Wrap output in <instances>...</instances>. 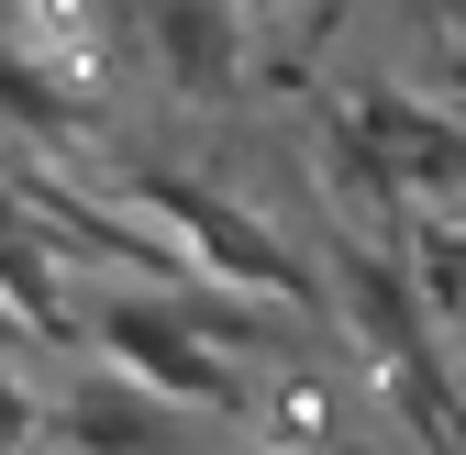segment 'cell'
Instances as JSON below:
<instances>
[{
	"label": "cell",
	"mask_w": 466,
	"mask_h": 455,
	"mask_svg": "<svg viewBox=\"0 0 466 455\" xmlns=\"http://www.w3.org/2000/svg\"><path fill=\"white\" fill-rule=\"evenodd\" d=\"M300 455H367V444H300Z\"/></svg>",
	"instance_id": "7c38bea8"
},
{
	"label": "cell",
	"mask_w": 466,
	"mask_h": 455,
	"mask_svg": "<svg viewBox=\"0 0 466 455\" xmlns=\"http://www.w3.org/2000/svg\"><path fill=\"white\" fill-rule=\"evenodd\" d=\"M455 333H466V322H455Z\"/></svg>",
	"instance_id": "4fadbf2b"
},
{
	"label": "cell",
	"mask_w": 466,
	"mask_h": 455,
	"mask_svg": "<svg viewBox=\"0 0 466 455\" xmlns=\"http://www.w3.org/2000/svg\"><path fill=\"white\" fill-rule=\"evenodd\" d=\"M444 89H455V111H466V23L444 34Z\"/></svg>",
	"instance_id": "30bf717a"
},
{
	"label": "cell",
	"mask_w": 466,
	"mask_h": 455,
	"mask_svg": "<svg viewBox=\"0 0 466 455\" xmlns=\"http://www.w3.org/2000/svg\"><path fill=\"white\" fill-rule=\"evenodd\" d=\"M333 289H344V322H356V345H367L378 367L433 356V333H422V289H411V256L344 234V245H333Z\"/></svg>",
	"instance_id": "5b68a950"
},
{
	"label": "cell",
	"mask_w": 466,
	"mask_h": 455,
	"mask_svg": "<svg viewBox=\"0 0 466 455\" xmlns=\"http://www.w3.org/2000/svg\"><path fill=\"white\" fill-rule=\"evenodd\" d=\"M411 289L422 311L466 322V222H411Z\"/></svg>",
	"instance_id": "52a82bcc"
},
{
	"label": "cell",
	"mask_w": 466,
	"mask_h": 455,
	"mask_svg": "<svg viewBox=\"0 0 466 455\" xmlns=\"http://www.w3.org/2000/svg\"><path fill=\"white\" fill-rule=\"evenodd\" d=\"M400 12H422V23H444V34H455V23H466V0H400Z\"/></svg>",
	"instance_id": "8fae6325"
},
{
	"label": "cell",
	"mask_w": 466,
	"mask_h": 455,
	"mask_svg": "<svg viewBox=\"0 0 466 455\" xmlns=\"http://www.w3.org/2000/svg\"><path fill=\"white\" fill-rule=\"evenodd\" d=\"M145 45H156L167 89L222 100L245 78V0H145Z\"/></svg>",
	"instance_id": "8992f818"
},
{
	"label": "cell",
	"mask_w": 466,
	"mask_h": 455,
	"mask_svg": "<svg viewBox=\"0 0 466 455\" xmlns=\"http://www.w3.org/2000/svg\"><path fill=\"white\" fill-rule=\"evenodd\" d=\"M344 123L378 145V167L400 178L411 222H466V111L422 100V89H356Z\"/></svg>",
	"instance_id": "3957f363"
},
{
	"label": "cell",
	"mask_w": 466,
	"mask_h": 455,
	"mask_svg": "<svg viewBox=\"0 0 466 455\" xmlns=\"http://www.w3.org/2000/svg\"><path fill=\"white\" fill-rule=\"evenodd\" d=\"M0 123H23L34 145H78V100H67V89H45V67L0 56Z\"/></svg>",
	"instance_id": "ba28073f"
},
{
	"label": "cell",
	"mask_w": 466,
	"mask_h": 455,
	"mask_svg": "<svg viewBox=\"0 0 466 455\" xmlns=\"http://www.w3.org/2000/svg\"><path fill=\"white\" fill-rule=\"evenodd\" d=\"M78 345H100L111 378H134V389H156V400H178V411H200V422L256 411L245 367H233L211 333L178 311V289H145V300L111 289V300H89V311H78Z\"/></svg>",
	"instance_id": "6da1fadb"
},
{
	"label": "cell",
	"mask_w": 466,
	"mask_h": 455,
	"mask_svg": "<svg viewBox=\"0 0 466 455\" xmlns=\"http://www.w3.org/2000/svg\"><path fill=\"white\" fill-rule=\"evenodd\" d=\"M0 455H45V400H23L12 378H0Z\"/></svg>",
	"instance_id": "9c48e42d"
},
{
	"label": "cell",
	"mask_w": 466,
	"mask_h": 455,
	"mask_svg": "<svg viewBox=\"0 0 466 455\" xmlns=\"http://www.w3.org/2000/svg\"><path fill=\"white\" fill-rule=\"evenodd\" d=\"M134 211L156 222L167 245H178L200 278H222L233 300H267V311H311V267L289 256L267 222L245 211V200H222V189H200V178H178V167H134Z\"/></svg>",
	"instance_id": "7a4b0ae2"
},
{
	"label": "cell",
	"mask_w": 466,
	"mask_h": 455,
	"mask_svg": "<svg viewBox=\"0 0 466 455\" xmlns=\"http://www.w3.org/2000/svg\"><path fill=\"white\" fill-rule=\"evenodd\" d=\"M45 455H211V433H200V411L156 400L134 378H78L45 411Z\"/></svg>",
	"instance_id": "277c9868"
}]
</instances>
